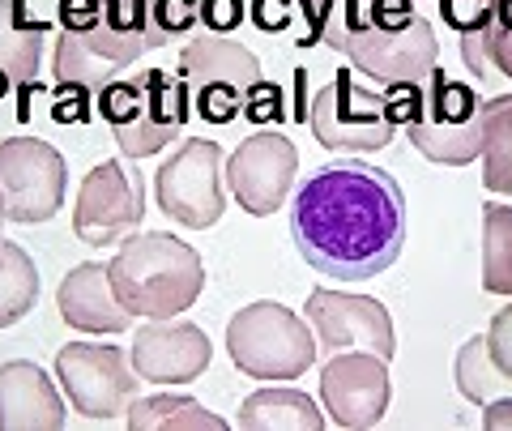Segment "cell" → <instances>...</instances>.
Wrapping results in <instances>:
<instances>
[{"label": "cell", "mask_w": 512, "mask_h": 431, "mask_svg": "<svg viewBox=\"0 0 512 431\" xmlns=\"http://www.w3.org/2000/svg\"><path fill=\"white\" fill-rule=\"evenodd\" d=\"M291 235L316 274L367 282L406 248V197L384 167L333 163L299 184Z\"/></svg>", "instance_id": "obj_1"}, {"label": "cell", "mask_w": 512, "mask_h": 431, "mask_svg": "<svg viewBox=\"0 0 512 431\" xmlns=\"http://www.w3.org/2000/svg\"><path fill=\"white\" fill-rule=\"evenodd\" d=\"M325 47L380 86H427L440 60L436 26L419 13V0H338L325 22Z\"/></svg>", "instance_id": "obj_2"}, {"label": "cell", "mask_w": 512, "mask_h": 431, "mask_svg": "<svg viewBox=\"0 0 512 431\" xmlns=\"http://www.w3.org/2000/svg\"><path fill=\"white\" fill-rule=\"evenodd\" d=\"M107 278L133 316L171 321L197 303L205 265L188 239H175L171 231H146L120 239V252L107 261Z\"/></svg>", "instance_id": "obj_3"}, {"label": "cell", "mask_w": 512, "mask_h": 431, "mask_svg": "<svg viewBox=\"0 0 512 431\" xmlns=\"http://www.w3.org/2000/svg\"><path fill=\"white\" fill-rule=\"evenodd\" d=\"M188 111V86L180 82V73L167 69H141L99 90V116L120 141L124 158H150L171 146L184 133Z\"/></svg>", "instance_id": "obj_4"}, {"label": "cell", "mask_w": 512, "mask_h": 431, "mask_svg": "<svg viewBox=\"0 0 512 431\" xmlns=\"http://www.w3.org/2000/svg\"><path fill=\"white\" fill-rule=\"evenodd\" d=\"M227 355L244 376L295 380L316 363V338L291 308L274 299H256L231 316Z\"/></svg>", "instance_id": "obj_5"}, {"label": "cell", "mask_w": 512, "mask_h": 431, "mask_svg": "<svg viewBox=\"0 0 512 431\" xmlns=\"http://www.w3.org/2000/svg\"><path fill=\"white\" fill-rule=\"evenodd\" d=\"M483 111L487 99L470 82L448 77L444 69H431L423 86V111L406 129V137L427 163L466 167L483 154Z\"/></svg>", "instance_id": "obj_6"}, {"label": "cell", "mask_w": 512, "mask_h": 431, "mask_svg": "<svg viewBox=\"0 0 512 431\" xmlns=\"http://www.w3.org/2000/svg\"><path fill=\"white\" fill-rule=\"evenodd\" d=\"M180 82L188 86V103L205 124H231L244 116L248 90L261 82V60L252 47L227 35H197L180 56Z\"/></svg>", "instance_id": "obj_7"}, {"label": "cell", "mask_w": 512, "mask_h": 431, "mask_svg": "<svg viewBox=\"0 0 512 431\" xmlns=\"http://www.w3.org/2000/svg\"><path fill=\"white\" fill-rule=\"evenodd\" d=\"M308 124H312V137L320 141V146L342 150V154L384 150L393 141V133H397L384 94L359 86L355 69H338L325 86L312 94Z\"/></svg>", "instance_id": "obj_8"}, {"label": "cell", "mask_w": 512, "mask_h": 431, "mask_svg": "<svg viewBox=\"0 0 512 431\" xmlns=\"http://www.w3.org/2000/svg\"><path fill=\"white\" fill-rule=\"evenodd\" d=\"M56 376H60V389L69 397V406L94 423L120 419V410L128 414V402L137 397V385H141V376L133 372V359L111 342L60 346Z\"/></svg>", "instance_id": "obj_9"}, {"label": "cell", "mask_w": 512, "mask_h": 431, "mask_svg": "<svg viewBox=\"0 0 512 431\" xmlns=\"http://www.w3.org/2000/svg\"><path fill=\"white\" fill-rule=\"evenodd\" d=\"M222 150L205 137H188L154 175V201L167 218L188 231L214 227L227 210L222 201Z\"/></svg>", "instance_id": "obj_10"}, {"label": "cell", "mask_w": 512, "mask_h": 431, "mask_svg": "<svg viewBox=\"0 0 512 431\" xmlns=\"http://www.w3.org/2000/svg\"><path fill=\"white\" fill-rule=\"evenodd\" d=\"M64 167L60 150L39 137H5L0 141V201L9 222H47L64 205Z\"/></svg>", "instance_id": "obj_11"}, {"label": "cell", "mask_w": 512, "mask_h": 431, "mask_svg": "<svg viewBox=\"0 0 512 431\" xmlns=\"http://www.w3.org/2000/svg\"><path fill=\"white\" fill-rule=\"evenodd\" d=\"M141 214H146L141 171L120 163V158H107L82 180V193L73 205V235L94 248L120 244L141 227Z\"/></svg>", "instance_id": "obj_12"}, {"label": "cell", "mask_w": 512, "mask_h": 431, "mask_svg": "<svg viewBox=\"0 0 512 431\" xmlns=\"http://www.w3.org/2000/svg\"><path fill=\"white\" fill-rule=\"evenodd\" d=\"M295 171H299L295 141L274 129H256L252 137L239 141L235 154L227 158V188L244 214L269 218L291 197Z\"/></svg>", "instance_id": "obj_13"}, {"label": "cell", "mask_w": 512, "mask_h": 431, "mask_svg": "<svg viewBox=\"0 0 512 431\" xmlns=\"http://www.w3.org/2000/svg\"><path fill=\"white\" fill-rule=\"evenodd\" d=\"M320 402H325L329 419L346 431L376 427L393 402L389 359L372 355V350H338V355H329L325 372H320Z\"/></svg>", "instance_id": "obj_14"}, {"label": "cell", "mask_w": 512, "mask_h": 431, "mask_svg": "<svg viewBox=\"0 0 512 431\" xmlns=\"http://www.w3.org/2000/svg\"><path fill=\"white\" fill-rule=\"evenodd\" d=\"M171 39L163 30H111L94 26L86 35H64L56 39V82L86 86L90 94H99L107 82H116L120 69L137 65L154 47H167Z\"/></svg>", "instance_id": "obj_15"}, {"label": "cell", "mask_w": 512, "mask_h": 431, "mask_svg": "<svg viewBox=\"0 0 512 431\" xmlns=\"http://www.w3.org/2000/svg\"><path fill=\"white\" fill-rule=\"evenodd\" d=\"M308 321L316 329V342L338 355V350H372L380 359L397 355L393 316L372 295H346V291H312L308 295Z\"/></svg>", "instance_id": "obj_16"}, {"label": "cell", "mask_w": 512, "mask_h": 431, "mask_svg": "<svg viewBox=\"0 0 512 431\" xmlns=\"http://www.w3.org/2000/svg\"><path fill=\"white\" fill-rule=\"evenodd\" d=\"M128 359H133V372L150 385H192L197 376H205L214 346L205 329L171 316V321H150L146 329H137Z\"/></svg>", "instance_id": "obj_17"}, {"label": "cell", "mask_w": 512, "mask_h": 431, "mask_svg": "<svg viewBox=\"0 0 512 431\" xmlns=\"http://www.w3.org/2000/svg\"><path fill=\"white\" fill-rule=\"evenodd\" d=\"M64 402L39 363H0V431H60Z\"/></svg>", "instance_id": "obj_18"}, {"label": "cell", "mask_w": 512, "mask_h": 431, "mask_svg": "<svg viewBox=\"0 0 512 431\" xmlns=\"http://www.w3.org/2000/svg\"><path fill=\"white\" fill-rule=\"evenodd\" d=\"M56 303H60V321L77 333H124L133 325V312L111 291L107 265H94V261L64 274Z\"/></svg>", "instance_id": "obj_19"}, {"label": "cell", "mask_w": 512, "mask_h": 431, "mask_svg": "<svg viewBox=\"0 0 512 431\" xmlns=\"http://www.w3.org/2000/svg\"><path fill=\"white\" fill-rule=\"evenodd\" d=\"M47 35L52 22L30 18L26 0H0V94L35 82Z\"/></svg>", "instance_id": "obj_20"}, {"label": "cell", "mask_w": 512, "mask_h": 431, "mask_svg": "<svg viewBox=\"0 0 512 431\" xmlns=\"http://www.w3.org/2000/svg\"><path fill=\"white\" fill-rule=\"evenodd\" d=\"M235 423L244 431H320L325 414L299 389H256L252 397H244Z\"/></svg>", "instance_id": "obj_21"}, {"label": "cell", "mask_w": 512, "mask_h": 431, "mask_svg": "<svg viewBox=\"0 0 512 431\" xmlns=\"http://www.w3.org/2000/svg\"><path fill=\"white\" fill-rule=\"evenodd\" d=\"M338 0H252V26L265 35H295V47L325 43V22Z\"/></svg>", "instance_id": "obj_22"}, {"label": "cell", "mask_w": 512, "mask_h": 431, "mask_svg": "<svg viewBox=\"0 0 512 431\" xmlns=\"http://www.w3.org/2000/svg\"><path fill=\"white\" fill-rule=\"evenodd\" d=\"M128 427L133 431H227V419L210 414L201 402L180 393H154L128 402Z\"/></svg>", "instance_id": "obj_23"}, {"label": "cell", "mask_w": 512, "mask_h": 431, "mask_svg": "<svg viewBox=\"0 0 512 431\" xmlns=\"http://www.w3.org/2000/svg\"><path fill=\"white\" fill-rule=\"evenodd\" d=\"M483 184L495 197H512V94H491L483 111Z\"/></svg>", "instance_id": "obj_24"}, {"label": "cell", "mask_w": 512, "mask_h": 431, "mask_svg": "<svg viewBox=\"0 0 512 431\" xmlns=\"http://www.w3.org/2000/svg\"><path fill=\"white\" fill-rule=\"evenodd\" d=\"M39 299V269L30 252L13 239H0V329L18 325Z\"/></svg>", "instance_id": "obj_25"}, {"label": "cell", "mask_w": 512, "mask_h": 431, "mask_svg": "<svg viewBox=\"0 0 512 431\" xmlns=\"http://www.w3.org/2000/svg\"><path fill=\"white\" fill-rule=\"evenodd\" d=\"M483 291L512 295V205H483Z\"/></svg>", "instance_id": "obj_26"}, {"label": "cell", "mask_w": 512, "mask_h": 431, "mask_svg": "<svg viewBox=\"0 0 512 431\" xmlns=\"http://www.w3.org/2000/svg\"><path fill=\"white\" fill-rule=\"evenodd\" d=\"M453 376H457V389L461 397H470L474 406H487L495 397V385H500V367H495L487 338H470L466 346L457 350V363H453Z\"/></svg>", "instance_id": "obj_27"}, {"label": "cell", "mask_w": 512, "mask_h": 431, "mask_svg": "<svg viewBox=\"0 0 512 431\" xmlns=\"http://www.w3.org/2000/svg\"><path fill=\"white\" fill-rule=\"evenodd\" d=\"M440 22L453 30V35H483L495 18V0H436Z\"/></svg>", "instance_id": "obj_28"}, {"label": "cell", "mask_w": 512, "mask_h": 431, "mask_svg": "<svg viewBox=\"0 0 512 431\" xmlns=\"http://www.w3.org/2000/svg\"><path fill=\"white\" fill-rule=\"evenodd\" d=\"M483 52L495 73L512 82V0H495V18L483 30Z\"/></svg>", "instance_id": "obj_29"}, {"label": "cell", "mask_w": 512, "mask_h": 431, "mask_svg": "<svg viewBox=\"0 0 512 431\" xmlns=\"http://www.w3.org/2000/svg\"><path fill=\"white\" fill-rule=\"evenodd\" d=\"M150 26L163 30L167 39L192 35L201 26V0H154L150 5Z\"/></svg>", "instance_id": "obj_30"}, {"label": "cell", "mask_w": 512, "mask_h": 431, "mask_svg": "<svg viewBox=\"0 0 512 431\" xmlns=\"http://www.w3.org/2000/svg\"><path fill=\"white\" fill-rule=\"evenodd\" d=\"M94 111H99V94H90L86 86L56 82V90H52V120L56 124H90Z\"/></svg>", "instance_id": "obj_31"}, {"label": "cell", "mask_w": 512, "mask_h": 431, "mask_svg": "<svg viewBox=\"0 0 512 431\" xmlns=\"http://www.w3.org/2000/svg\"><path fill=\"white\" fill-rule=\"evenodd\" d=\"M244 120L252 124V129H265V124H282L286 120V94H282V86H274V82H256L252 90H248V99H244Z\"/></svg>", "instance_id": "obj_32"}, {"label": "cell", "mask_w": 512, "mask_h": 431, "mask_svg": "<svg viewBox=\"0 0 512 431\" xmlns=\"http://www.w3.org/2000/svg\"><path fill=\"white\" fill-rule=\"evenodd\" d=\"M487 350H491L495 367H500V376L512 380V303L495 312V321L487 329Z\"/></svg>", "instance_id": "obj_33"}, {"label": "cell", "mask_w": 512, "mask_h": 431, "mask_svg": "<svg viewBox=\"0 0 512 431\" xmlns=\"http://www.w3.org/2000/svg\"><path fill=\"white\" fill-rule=\"evenodd\" d=\"M244 18H248L244 0H201V26L210 30V35H231Z\"/></svg>", "instance_id": "obj_34"}, {"label": "cell", "mask_w": 512, "mask_h": 431, "mask_svg": "<svg viewBox=\"0 0 512 431\" xmlns=\"http://www.w3.org/2000/svg\"><path fill=\"white\" fill-rule=\"evenodd\" d=\"M107 13V26L116 30H150V5L154 0H99Z\"/></svg>", "instance_id": "obj_35"}, {"label": "cell", "mask_w": 512, "mask_h": 431, "mask_svg": "<svg viewBox=\"0 0 512 431\" xmlns=\"http://www.w3.org/2000/svg\"><path fill=\"white\" fill-rule=\"evenodd\" d=\"M483 427L487 431H512V397H491L483 410Z\"/></svg>", "instance_id": "obj_36"}, {"label": "cell", "mask_w": 512, "mask_h": 431, "mask_svg": "<svg viewBox=\"0 0 512 431\" xmlns=\"http://www.w3.org/2000/svg\"><path fill=\"white\" fill-rule=\"evenodd\" d=\"M5 222H9V218H5V201H0V227H5Z\"/></svg>", "instance_id": "obj_37"}, {"label": "cell", "mask_w": 512, "mask_h": 431, "mask_svg": "<svg viewBox=\"0 0 512 431\" xmlns=\"http://www.w3.org/2000/svg\"><path fill=\"white\" fill-rule=\"evenodd\" d=\"M431 5H436V0H431Z\"/></svg>", "instance_id": "obj_38"}]
</instances>
